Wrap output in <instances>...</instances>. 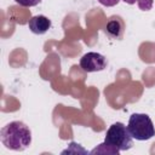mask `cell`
Returning a JSON list of instances; mask_svg holds the SVG:
<instances>
[{
	"label": "cell",
	"instance_id": "6da1fadb",
	"mask_svg": "<svg viewBox=\"0 0 155 155\" xmlns=\"http://www.w3.org/2000/svg\"><path fill=\"white\" fill-rule=\"evenodd\" d=\"M1 143L13 151H22L31 144V131L22 121H12L1 128Z\"/></svg>",
	"mask_w": 155,
	"mask_h": 155
},
{
	"label": "cell",
	"instance_id": "7a4b0ae2",
	"mask_svg": "<svg viewBox=\"0 0 155 155\" xmlns=\"http://www.w3.org/2000/svg\"><path fill=\"white\" fill-rule=\"evenodd\" d=\"M104 142L119 153L122 150H128L133 147V138L127 126H125L122 122H115L108 128Z\"/></svg>",
	"mask_w": 155,
	"mask_h": 155
},
{
	"label": "cell",
	"instance_id": "3957f363",
	"mask_svg": "<svg viewBox=\"0 0 155 155\" xmlns=\"http://www.w3.org/2000/svg\"><path fill=\"white\" fill-rule=\"evenodd\" d=\"M127 128L136 140H148L155 136V127L147 114L134 113L130 116Z\"/></svg>",
	"mask_w": 155,
	"mask_h": 155
},
{
	"label": "cell",
	"instance_id": "277c9868",
	"mask_svg": "<svg viewBox=\"0 0 155 155\" xmlns=\"http://www.w3.org/2000/svg\"><path fill=\"white\" fill-rule=\"evenodd\" d=\"M107 58L98 52H87L80 58V68L86 73L102 71L107 68Z\"/></svg>",
	"mask_w": 155,
	"mask_h": 155
},
{
	"label": "cell",
	"instance_id": "5b68a950",
	"mask_svg": "<svg viewBox=\"0 0 155 155\" xmlns=\"http://www.w3.org/2000/svg\"><path fill=\"white\" fill-rule=\"evenodd\" d=\"M104 33L113 40H121L125 33V22L120 16H111L108 18L104 27Z\"/></svg>",
	"mask_w": 155,
	"mask_h": 155
},
{
	"label": "cell",
	"instance_id": "8992f818",
	"mask_svg": "<svg viewBox=\"0 0 155 155\" xmlns=\"http://www.w3.org/2000/svg\"><path fill=\"white\" fill-rule=\"evenodd\" d=\"M28 27L31 33H34L36 35H42V34L47 33L48 29L51 28V21L44 15L33 16L28 22Z\"/></svg>",
	"mask_w": 155,
	"mask_h": 155
},
{
	"label": "cell",
	"instance_id": "52a82bcc",
	"mask_svg": "<svg viewBox=\"0 0 155 155\" xmlns=\"http://www.w3.org/2000/svg\"><path fill=\"white\" fill-rule=\"evenodd\" d=\"M91 154H113V155H119V151H116L115 149H113L111 147H109L105 142H103L97 148H94L93 150H91Z\"/></svg>",
	"mask_w": 155,
	"mask_h": 155
},
{
	"label": "cell",
	"instance_id": "ba28073f",
	"mask_svg": "<svg viewBox=\"0 0 155 155\" xmlns=\"http://www.w3.org/2000/svg\"><path fill=\"white\" fill-rule=\"evenodd\" d=\"M122 1L128 4V5H133V4L137 2L138 7L142 11H149L153 7V4H154V0H122Z\"/></svg>",
	"mask_w": 155,
	"mask_h": 155
},
{
	"label": "cell",
	"instance_id": "9c48e42d",
	"mask_svg": "<svg viewBox=\"0 0 155 155\" xmlns=\"http://www.w3.org/2000/svg\"><path fill=\"white\" fill-rule=\"evenodd\" d=\"M18 5L23 6V7H33V6H36L39 5L42 0H15Z\"/></svg>",
	"mask_w": 155,
	"mask_h": 155
},
{
	"label": "cell",
	"instance_id": "30bf717a",
	"mask_svg": "<svg viewBox=\"0 0 155 155\" xmlns=\"http://www.w3.org/2000/svg\"><path fill=\"white\" fill-rule=\"evenodd\" d=\"M101 5L103 6H107V7H113L115 5H117L120 2V0H97Z\"/></svg>",
	"mask_w": 155,
	"mask_h": 155
}]
</instances>
